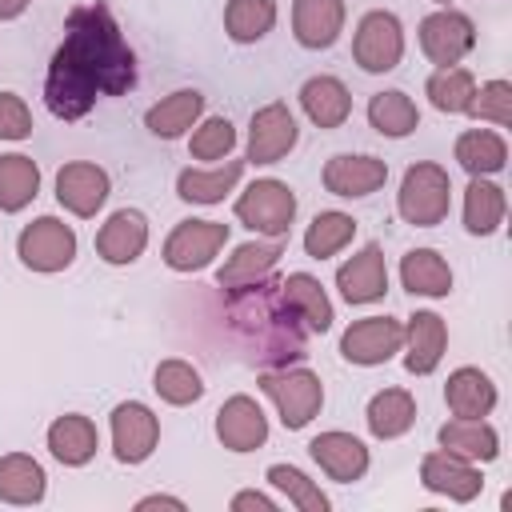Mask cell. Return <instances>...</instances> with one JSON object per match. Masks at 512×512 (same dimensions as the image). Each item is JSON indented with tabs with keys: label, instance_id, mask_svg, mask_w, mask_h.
I'll list each match as a JSON object with an SVG mask.
<instances>
[{
	"label": "cell",
	"instance_id": "1",
	"mask_svg": "<svg viewBox=\"0 0 512 512\" xmlns=\"http://www.w3.org/2000/svg\"><path fill=\"white\" fill-rule=\"evenodd\" d=\"M136 84V52L128 48L108 4H76L64 40L44 76V104L56 120H80L100 96H124Z\"/></svg>",
	"mask_w": 512,
	"mask_h": 512
},
{
	"label": "cell",
	"instance_id": "2",
	"mask_svg": "<svg viewBox=\"0 0 512 512\" xmlns=\"http://www.w3.org/2000/svg\"><path fill=\"white\" fill-rule=\"evenodd\" d=\"M300 316L288 308L280 280H272V272L248 288H236L228 300V328L232 336L248 348V356L264 360V364H288L296 356H304V328L296 324Z\"/></svg>",
	"mask_w": 512,
	"mask_h": 512
},
{
	"label": "cell",
	"instance_id": "24",
	"mask_svg": "<svg viewBox=\"0 0 512 512\" xmlns=\"http://www.w3.org/2000/svg\"><path fill=\"white\" fill-rule=\"evenodd\" d=\"M436 440H440V448H448V452H456V456H464L472 464H488V460L500 456V436L484 416L480 420L452 416L448 424H440Z\"/></svg>",
	"mask_w": 512,
	"mask_h": 512
},
{
	"label": "cell",
	"instance_id": "23",
	"mask_svg": "<svg viewBox=\"0 0 512 512\" xmlns=\"http://www.w3.org/2000/svg\"><path fill=\"white\" fill-rule=\"evenodd\" d=\"M96 448H100V432H96V424L88 416L68 412V416H56L48 424V452L60 464L80 468V464H88L96 456Z\"/></svg>",
	"mask_w": 512,
	"mask_h": 512
},
{
	"label": "cell",
	"instance_id": "27",
	"mask_svg": "<svg viewBox=\"0 0 512 512\" xmlns=\"http://www.w3.org/2000/svg\"><path fill=\"white\" fill-rule=\"evenodd\" d=\"M200 112H204V96L196 88H180L144 112V128L160 140H176L200 120Z\"/></svg>",
	"mask_w": 512,
	"mask_h": 512
},
{
	"label": "cell",
	"instance_id": "25",
	"mask_svg": "<svg viewBox=\"0 0 512 512\" xmlns=\"http://www.w3.org/2000/svg\"><path fill=\"white\" fill-rule=\"evenodd\" d=\"M300 108L316 128H340L352 116V96L336 76H312L300 88Z\"/></svg>",
	"mask_w": 512,
	"mask_h": 512
},
{
	"label": "cell",
	"instance_id": "48",
	"mask_svg": "<svg viewBox=\"0 0 512 512\" xmlns=\"http://www.w3.org/2000/svg\"><path fill=\"white\" fill-rule=\"evenodd\" d=\"M436 4H448V0H436Z\"/></svg>",
	"mask_w": 512,
	"mask_h": 512
},
{
	"label": "cell",
	"instance_id": "12",
	"mask_svg": "<svg viewBox=\"0 0 512 512\" xmlns=\"http://www.w3.org/2000/svg\"><path fill=\"white\" fill-rule=\"evenodd\" d=\"M160 440V420L148 404L124 400L112 408V452L120 464H144Z\"/></svg>",
	"mask_w": 512,
	"mask_h": 512
},
{
	"label": "cell",
	"instance_id": "40",
	"mask_svg": "<svg viewBox=\"0 0 512 512\" xmlns=\"http://www.w3.org/2000/svg\"><path fill=\"white\" fill-rule=\"evenodd\" d=\"M352 236H356V220L348 212H316V220L304 232V252L312 260H328L344 244H352Z\"/></svg>",
	"mask_w": 512,
	"mask_h": 512
},
{
	"label": "cell",
	"instance_id": "39",
	"mask_svg": "<svg viewBox=\"0 0 512 512\" xmlns=\"http://www.w3.org/2000/svg\"><path fill=\"white\" fill-rule=\"evenodd\" d=\"M424 92H428V100H432L436 112L456 116V112H468V100H472V92H476V80H472L468 68L452 64V68H436V72L428 76Z\"/></svg>",
	"mask_w": 512,
	"mask_h": 512
},
{
	"label": "cell",
	"instance_id": "4",
	"mask_svg": "<svg viewBox=\"0 0 512 512\" xmlns=\"http://www.w3.org/2000/svg\"><path fill=\"white\" fill-rule=\"evenodd\" d=\"M260 392L276 404L284 428L300 432L304 424H312V416L320 412L324 404V384L312 368H276V372H264L260 376Z\"/></svg>",
	"mask_w": 512,
	"mask_h": 512
},
{
	"label": "cell",
	"instance_id": "19",
	"mask_svg": "<svg viewBox=\"0 0 512 512\" xmlns=\"http://www.w3.org/2000/svg\"><path fill=\"white\" fill-rule=\"evenodd\" d=\"M388 180V164L380 156H332L324 164V188L332 196H344V200H360V196H372L380 184Z\"/></svg>",
	"mask_w": 512,
	"mask_h": 512
},
{
	"label": "cell",
	"instance_id": "20",
	"mask_svg": "<svg viewBox=\"0 0 512 512\" xmlns=\"http://www.w3.org/2000/svg\"><path fill=\"white\" fill-rule=\"evenodd\" d=\"M280 256H284V236L248 240V244H240V248L224 260V268L216 272V284H220L224 292L248 288V284H256V280H264V276L276 268Z\"/></svg>",
	"mask_w": 512,
	"mask_h": 512
},
{
	"label": "cell",
	"instance_id": "8",
	"mask_svg": "<svg viewBox=\"0 0 512 512\" xmlns=\"http://www.w3.org/2000/svg\"><path fill=\"white\" fill-rule=\"evenodd\" d=\"M228 244L224 220H180L164 240V264L172 272H200Z\"/></svg>",
	"mask_w": 512,
	"mask_h": 512
},
{
	"label": "cell",
	"instance_id": "6",
	"mask_svg": "<svg viewBox=\"0 0 512 512\" xmlns=\"http://www.w3.org/2000/svg\"><path fill=\"white\" fill-rule=\"evenodd\" d=\"M400 56H404V28H400L396 12H388V8L364 12L356 24V36H352V60L364 72L380 76V72H392L400 64Z\"/></svg>",
	"mask_w": 512,
	"mask_h": 512
},
{
	"label": "cell",
	"instance_id": "29",
	"mask_svg": "<svg viewBox=\"0 0 512 512\" xmlns=\"http://www.w3.org/2000/svg\"><path fill=\"white\" fill-rule=\"evenodd\" d=\"M400 284L412 296H448L452 292V268L436 248H412L400 260Z\"/></svg>",
	"mask_w": 512,
	"mask_h": 512
},
{
	"label": "cell",
	"instance_id": "3",
	"mask_svg": "<svg viewBox=\"0 0 512 512\" xmlns=\"http://www.w3.org/2000/svg\"><path fill=\"white\" fill-rule=\"evenodd\" d=\"M448 204H452V180L440 164L432 160H420L404 172L400 180V192H396V208L408 224L416 228H436L444 216H448Z\"/></svg>",
	"mask_w": 512,
	"mask_h": 512
},
{
	"label": "cell",
	"instance_id": "22",
	"mask_svg": "<svg viewBox=\"0 0 512 512\" xmlns=\"http://www.w3.org/2000/svg\"><path fill=\"white\" fill-rule=\"evenodd\" d=\"M308 452H312V460L332 476V480H340V484H352V480H360L364 472H368V448H364V440H356L352 432H320L312 444H308Z\"/></svg>",
	"mask_w": 512,
	"mask_h": 512
},
{
	"label": "cell",
	"instance_id": "16",
	"mask_svg": "<svg viewBox=\"0 0 512 512\" xmlns=\"http://www.w3.org/2000/svg\"><path fill=\"white\" fill-rule=\"evenodd\" d=\"M216 436L232 452H252L268 440V416L252 396H228L216 412Z\"/></svg>",
	"mask_w": 512,
	"mask_h": 512
},
{
	"label": "cell",
	"instance_id": "15",
	"mask_svg": "<svg viewBox=\"0 0 512 512\" xmlns=\"http://www.w3.org/2000/svg\"><path fill=\"white\" fill-rule=\"evenodd\" d=\"M336 288L348 304H372L388 292V264L380 244H364L356 256H348L336 268Z\"/></svg>",
	"mask_w": 512,
	"mask_h": 512
},
{
	"label": "cell",
	"instance_id": "46",
	"mask_svg": "<svg viewBox=\"0 0 512 512\" xmlns=\"http://www.w3.org/2000/svg\"><path fill=\"white\" fill-rule=\"evenodd\" d=\"M136 508H140V512H144V508H172V512H184V500H176V496H144Z\"/></svg>",
	"mask_w": 512,
	"mask_h": 512
},
{
	"label": "cell",
	"instance_id": "26",
	"mask_svg": "<svg viewBox=\"0 0 512 512\" xmlns=\"http://www.w3.org/2000/svg\"><path fill=\"white\" fill-rule=\"evenodd\" d=\"M444 404L452 416H468L480 420L496 408V384L488 380V372L480 368H456L444 384Z\"/></svg>",
	"mask_w": 512,
	"mask_h": 512
},
{
	"label": "cell",
	"instance_id": "11",
	"mask_svg": "<svg viewBox=\"0 0 512 512\" xmlns=\"http://www.w3.org/2000/svg\"><path fill=\"white\" fill-rule=\"evenodd\" d=\"M296 116L288 112V104L272 100L264 108L252 112V124H248V160L244 164H276L284 160L292 148H296Z\"/></svg>",
	"mask_w": 512,
	"mask_h": 512
},
{
	"label": "cell",
	"instance_id": "47",
	"mask_svg": "<svg viewBox=\"0 0 512 512\" xmlns=\"http://www.w3.org/2000/svg\"><path fill=\"white\" fill-rule=\"evenodd\" d=\"M32 0H0V20H16Z\"/></svg>",
	"mask_w": 512,
	"mask_h": 512
},
{
	"label": "cell",
	"instance_id": "5",
	"mask_svg": "<svg viewBox=\"0 0 512 512\" xmlns=\"http://www.w3.org/2000/svg\"><path fill=\"white\" fill-rule=\"evenodd\" d=\"M236 220L244 228H252L256 236H288V228L296 220V192L272 176L252 180L236 196Z\"/></svg>",
	"mask_w": 512,
	"mask_h": 512
},
{
	"label": "cell",
	"instance_id": "34",
	"mask_svg": "<svg viewBox=\"0 0 512 512\" xmlns=\"http://www.w3.org/2000/svg\"><path fill=\"white\" fill-rule=\"evenodd\" d=\"M504 208V188L488 176H472V184L464 188V228L472 236H492L504 220Z\"/></svg>",
	"mask_w": 512,
	"mask_h": 512
},
{
	"label": "cell",
	"instance_id": "35",
	"mask_svg": "<svg viewBox=\"0 0 512 512\" xmlns=\"http://www.w3.org/2000/svg\"><path fill=\"white\" fill-rule=\"evenodd\" d=\"M40 192V168L32 156L8 152L0 156V212H20Z\"/></svg>",
	"mask_w": 512,
	"mask_h": 512
},
{
	"label": "cell",
	"instance_id": "36",
	"mask_svg": "<svg viewBox=\"0 0 512 512\" xmlns=\"http://www.w3.org/2000/svg\"><path fill=\"white\" fill-rule=\"evenodd\" d=\"M368 124H372L380 136H392V140H400V136L416 132V124H420V112H416L412 96H404V92L388 88V92H376V96L368 100Z\"/></svg>",
	"mask_w": 512,
	"mask_h": 512
},
{
	"label": "cell",
	"instance_id": "28",
	"mask_svg": "<svg viewBox=\"0 0 512 512\" xmlns=\"http://www.w3.org/2000/svg\"><path fill=\"white\" fill-rule=\"evenodd\" d=\"M244 176V160H224L220 168H184L176 176V196L188 204H220Z\"/></svg>",
	"mask_w": 512,
	"mask_h": 512
},
{
	"label": "cell",
	"instance_id": "10",
	"mask_svg": "<svg viewBox=\"0 0 512 512\" xmlns=\"http://www.w3.org/2000/svg\"><path fill=\"white\" fill-rule=\"evenodd\" d=\"M472 48H476V28H472V20H468L464 12L440 8V12H432V16L420 20V52H424L432 64L452 68V64H460Z\"/></svg>",
	"mask_w": 512,
	"mask_h": 512
},
{
	"label": "cell",
	"instance_id": "14",
	"mask_svg": "<svg viewBox=\"0 0 512 512\" xmlns=\"http://www.w3.org/2000/svg\"><path fill=\"white\" fill-rule=\"evenodd\" d=\"M56 200L72 216H96L108 200V172L92 160H68L56 172Z\"/></svg>",
	"mask_w": 512,
	"mask_h": 512
},
{
	"label": "cell",
	"instance_id": "38",
	"mask_svg": "<svg viewBox=\"0 0 512 512\" xmlns=\"http://www.w3.org/2000/svg\"><path fill=\"white\" fill-rule=\"evenodd\" d=\"M152 388L164 404H176V408L196 404L204 396V380L188 360H160L152 372Z\"/></svg>",
	"mask_w": 512,
	"mask_h": 512
},
{
	"label": "cell",
	"instance_id": "9",
	"mask_svg": "<svg viewBox=\"0 0 512 512\" xmlns=\"http://www.w3.org/2000/svg\"><path fill=\"white\" fill-rule=\"evenodd\" d=\"M404 348V324L392 316H364L352 320L340 336V356L348 364L372 368V364H388L396 352Z\"/></svg>",
	"mask_w": 512,
	"mask_h": 512
},
{
	"label": "cell",
	"instance_id": "42",
	"mask_svg": "<svg viewBox=\"0 0 512 512\" xmlns=\"http://www.w3.org/2000/svg\"><path fill=\"white\" fill-rule=\"evenodd\" d=\"M232 148H236V128L228 116H208L204 124L192 128V140H188L192 160H224Z\"/></svg>",
	"mask_w": 512,
	"mask_h": 512
},
{
	"label": "cell",
	"instance_id": "37",
	"mask_svg": "<svg viewBox=\"0 0 512 512\" xmlns=\"http://www.w3.org/2000/svg\"><path fill=\"white\" fill-rule=\"evenodd\" d=\"M276 24V4L272 0H228L224 8V32L236 44H256L272 32Z\"/></svg>",
	"mask_w": 512,
	"mask_h": 512
},
{
	"label": "cell",
	"instance_id": "44",
	"mask_svg": "<svg viewBox=\"0 0 512 512\" xmlns=\"http://www.w3.org/2000/svg\"><path fill=\"white\" fill-rule=\"evenodd\" d=\"M32 136V112L24 96L0 92V140H28Z\"/></svg>",
	"mask_w": 512,
	"mask_h": 512
},
{
	"label": "cell",
	"instance_id": "41",
	"mask_svg": "<svg viewBox=\"0 0 512 512\" xmlns=\"http://www.w3.org/2000/svg\"><path fill=\"white\" fill-rule=\"evenodd\" d=\"M268 484L280 488L300 512H328V496H324L300 468H292V464H272V468H268Z\"/></svg>",
	"mask_w": 512,
	"mask_h": 512
},
{
	"label": "cell",
	"instance_id": "43",
	"mask_svg": "<svg viewBox=\"0 0 512 512\" xmlns=\"http://www.w3.org/2000/svg\"><path fill=\"white\" fill-rule=\"evenodd\" d=\"M468 116L476 120H492L496 128H508L512 124V84L508 80H488L472 92L468 100Z\"/></svg>",
	"mask_w": 512,
	"mask_h": 512
},
{
	"label": "cell",
	"instance_id": "30",
	"mask_svg": "<svg viewBox=\"0 0 512 512\" xmlns=\"http://www.w3.org/2000/svg\"><path fill=\"white\" fill-rule=\"evenodd\" d=\"M280 292L288 300V308L304 320L308 332H328L332 328V300L324 296L320 280L308 276V272H288V280H280Z\"/></svg>",
	"mask_w": 512,
	"mask_h": 512
},
{
	"label": "cell",
	"instance_id": "21",
	"mask_svg": "<svg viewBox=\"0 0 512 512\" xmlns=\"http://www.w3.org/2000/svg\"><path fill=\"white\" fill-rule=\"evenodd\" d=\"M404 368L412 376H428L436 372L444 348H448V328L436 312H412L404 324Z\"/></svg>",
	"mask_w": 512,
	"mask_h": 512
},
{
	"label": "cell",
	"instance_id": "45",
	"mask_svg": "<svg viewBox=\"0 0 512 512\" xmlns=\"http://www.w3.org/2000/svg\"><path fill=\"white\" fill-rule=\"evenodd\" d=\"M232 508H236V512H244V508L272 512V508H276V500H272V496H264V492H236V496H232Z\"/></svg>",
	"mask_w": 512,
	"mask_h": 512
},
{
	"label": "cell",
	"instance_id": "18",
	"mask_svg": "<svg viewBox=\"0 0 512 512\" xmlns=\"http://www.w3.org/2000/svg\"><path fill=\"white\" fill-rule=\"evenodd\" d=\"M344 0H296L292 4V36L300 48H332L344 32Z\"/></svg>",
	"mask_w": 512,
	"mask_h": 512
},
{
	"label": "cell",
	"instance_id": "31",
	"mask_svg": "<svg viewBox=\"0 0 512 512\" xmlns=\"http://www.w3.org/2000/svg\"><path fill=\"white\" fill-rule=\"evenodd\" d=\"M364 420H368V432L376 440H396L416 424V400L408 388H384L368 400Z\"/></svg>",
	"mask_w": 512,
	"mask_h": 512
},
{
	"label": "cell",
	"instance_id": "33",
	"mask_svg": "<svg viewBox=\"0 0 512 512\" xmlns=\"http://www.w3.org/2000/svg\"><path fill=\"white\" fill-rule=\"evenodd\" d=\"M456 160L468 176H492L508 164V144L492 128H468L456 136Z\"/></svg>",
	"mask_w": 512,
	"mask_h": 512
},
{
	"label": "cell",
	"instance_id": "17",
	"mask_svg": "<svg viewBox=\"0 0 512 512\" xmlns=\"http://www.w3.org/2000/svg\"><path fill=\"white\" fill-rule=\"evenodd\" d=\"M148 248V220L136 208H116L96 232V256L108 264H132Z\"/></svg>",
	"mask_w": 512,
	"mask_h": 512
},
{
	"label": "cell",
	"instance_id": "13",
	"mask_svg": "<svg viewBox=\"0 0 512 512\" xmlns=\"http://www.w3.org/2000/svg\"><path fill=\"white\" fill-rule=\"evenodd\" d=\"M420 484L428 492H436V496H448V500L468 504V500L480 496L484 476H480V468L472 460H464V456H456L448 448H436V452H428L420 460Z\"/></svg>",
	"mask_w": 512,
	"mask_h": 512
},
{
	"label": "cell",
	"instance_id": "7",
	"mask_svg": "<svg viewBox=\"0 0 512 512\" xmlns=\"http://www.w3.org/2000/svg\"><path fill=\"white\" fill-rule=\"evenodd\" d=\"M16 256L32 272H64L76 260V232L56 216H36L20 228Z\"/></svg>",
	"mask_w": 512,
	"mask_h": 512
},
{
	"label": "cell",
	"instance_id": "32",
	"mask_svg": "<svg viewBox=\"0 0 512 512\" xmlns=\"http://www.w3.org/2000/svg\"><path fill=\"white\" fill-rule=\"evenodd\" d=\"M44 488H48V476L40 460H32L28 452L0 456V500L4 504H40Z\"/></svg>",
	"mask_w": 512,
	"mask_h": 512
}]
</instances>
